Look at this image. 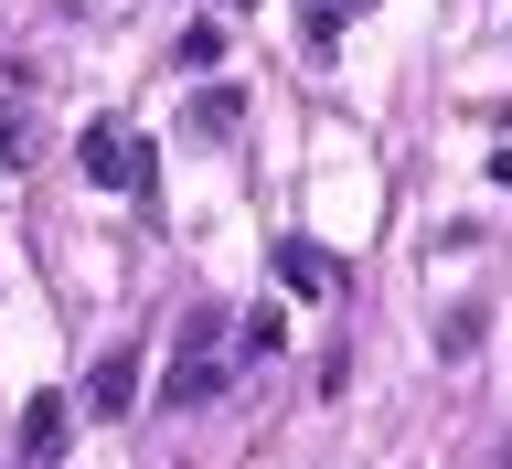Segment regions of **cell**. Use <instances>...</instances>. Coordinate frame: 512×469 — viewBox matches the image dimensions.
<instances>
[{
	"label": "cell",
	"mask_w": 512,
	"mask_h": 469,
	"mask_svg": "<svg viewBox=\"0 0 512 469\" xmlns=\"http://www.w3.org/2000/svg\"><path fill=\"white\" fill-rule=\"evenodd\" d=\"M224 384H235V320L203 299V310L182 320V352H171V384H160V395H171V416H182V406H214Z\"/></svg>",
	"instance_id": "obj_1"
},
{
	"label": "cell",
	"mask_w": 512,
	"mask_h": 469,
	"mask_svg": "<svg viewBox=\"0 0 512 469\" xmlns=\"http://www.w3.org/2000/svg\"><path fill=\"white\" fill-rule=\"evenodd\" d=\"M86 182H96V192H128V203H150V192H160V150H150L128 118H96V128H86Z\"/></svg>",
	"instance_id": "obj_2"
},
{
	"label": "cell",
	"mask_w": 512,
	"mask_h": 469,
	"mask_svg": "<svg viewBox=\"0 0 512 469\" xmlns=\"http://www.w3.org/2000/svg\"><path fill=\"white\" fill-rule=\"evenodd\" d=\"M64 448H75V395H32V406H22V438H11V459H22V469H54Z\"/></svg>",
	"instance_id": "obj_3"
},
{
	"label": "cell",
	"mask_w": 512,
	"mask_h": 469,
	"mask_svg": "<svg viewBox=\"0 0 512 469\" xmlns=\"http://www.w3.org/2000/svg\"><path fill=\"white\" fill-rule=\"evenodd\" d=\"M267 267H278V288H288V299H331V288H342L331 246H310V235H278V256H267Z\"/></svg>",
	"instance_id": "obj_4"
},
{
	"label": "cell",
	"mask_w": 512,
	"mask_h": 469,
	"mask_svg": "<svg viewBox=\"0 0 512 469\" xmlns=\"http://www.w3.org/2000/svg\"><path fill=\"white\" fill-rule=\"evenodd\" d=\"M128 395H139V352H96L86 406H96V416H128Z\"/></svg>",
	"instance_id": "obj_5"
},
{
	"label": "cell",
	"mask_w": 512,
	"mask_h": 469,
	"mask_svg": "<svg viewBox=\"0 0 512 469\" xmlns=\"http://www.w3.org/2000/svg\"><path fill=\"white\" fill-rule=\"evenodd\" d=\"M278 352H288V320L267 310V299H256V310L235 320V374H246V363H278Z\"/></svg>",
	"instance_id": "obj_6"
},
{
	"label": "cell",
	"mask_w": 512,
	"mask_h": 469,
	"mask_svg": "<svg viewBox=\"0 0 512 469\" xmlns=\"http://www.w3.org/2000/svg\"><path fill=\"white\" fill-rule=\"evenodd\" d=\"M374 0H299V32H310V54H331L342 43V22H363Z\"/></svg>",
	"instance_id": "obj_7"
},
{
	"label": "cell",
	"mask_w": 512,
	"mask_h": 469,
	"mask_svg": "<svg viewBox=\"0 0 512 469\" xmlns=\"http://www.w3.org/2000/svg\"><path fill=\"white\" fill-rule=\"evenodd\" d=\"M32 150H43V118H32L22 96H0V160H11V171H22Z\"/></svg>",
	"instance_id": "obj_8"
},
{
	"label": "cell",
	"mask_w": 512,
	"mask_h": 469,
	"mask_svg": "<svg viewBox=\"0 0 512 469\" xmlns=\"http://www.w3.org/2000/svg\"><path fill=\"white\" fill-rule=\"evenodd\" d=\"M192 139H235V86H203V107H192Z\"/></svg>",
	"instance_id": "obj_9"
}]
</instances>
